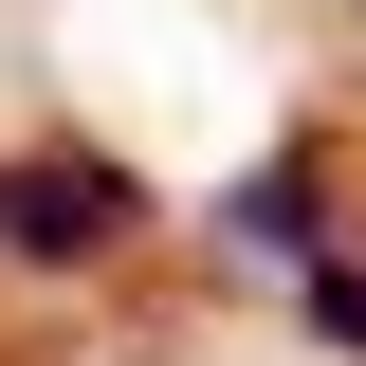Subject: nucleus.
Listing matches in <instances>:
<instances>
[{
    "instance_id": "1",
    "label": "nucleus",
    "mask_w": 366,
    "mask_h": 366,
    "mask_svg": "<svg viewBox=\"0 0 366 366\" xmlns=\"http://www.w3.org/2000/svg\"><path fill=\"white\" fill-rule=\"evenodd\" d=\"M129 257H147V183L110 165V147H74V129L0 147V274L92 293V274H129Z\"/></svg>"
},
{
    "instance_id": "2",
    "label": "nucleus",
    "mask_w": 366,
    "mask_h": 366,
    "mask_svg": "<svg viewBox=\"0 0 366 366\" xmlns=\"http://www.w3.org/2000/svg\"><path fill=\"white\" fill-rule=\"evenodd\" d=\"M330 165H348L330 129L257 147V165H238L220 202H202V257H238V274H312V257H330Z\"/></svg>"
},
{
    "instance_id": "3",
    "label": "nucleus",
    "mask_w": 366,
    "mask_h": 366,
    "mask_svg": "<svg viewBox=\"0 0 366 366\" xmlns=\"http://www.w3.org/2000/svg\"><path fill=\"white\" fill-rule=\"evenodd\" d=\"M293 330H312L330 366H366V238H330V257L293 274Z\"/></svg>"
}]
</instances>
